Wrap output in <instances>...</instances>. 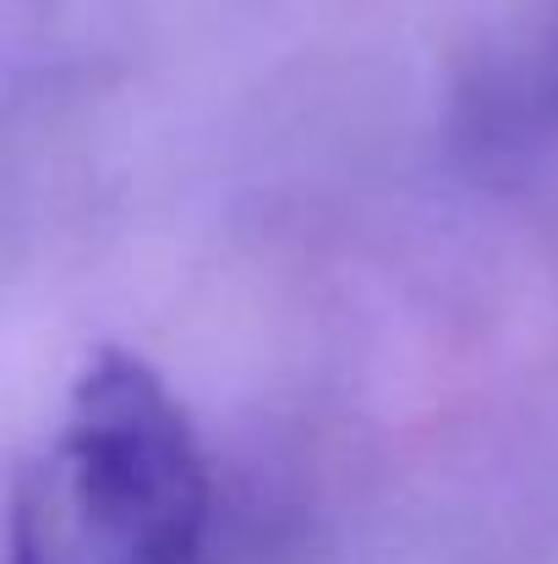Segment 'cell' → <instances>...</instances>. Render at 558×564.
Listing matches in <instances>:
<instances>
[{
	"label": "cell",
	"mask_w": 558,
	"mask_h": 564,
	"mask_svg": "<svg viewBox=\"0 0 558 564\" xmlns=\"http://www.w3.org/2000/svg\"><path fill=\"white\" fill-rule=\"evenodd\" d=\"M203 527L208 466L182 400L143 357L94 351L11 488L6 564H192Z\"/></svg>",
	"instance_id": "1"
}]
</instances>
